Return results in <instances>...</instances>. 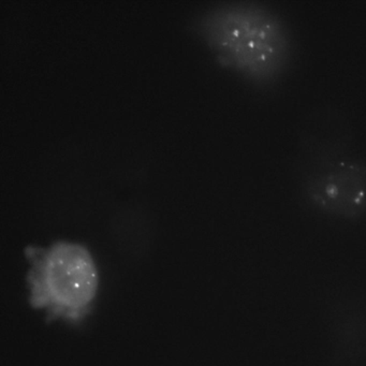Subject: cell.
<instances>
[{"instance_id":"obj_3","label":"cell","mask_w":366,"mask_h":366,"mask_svg":"<svg viewBox=\"0 0 366 366\" xmlns=\"http://www.w3.org/2000/svg\"><path fill=\"white\" fill-rule=\"evenodd\" d=\"M31 303L52 318L79 321L97 295L98 272L91 252L80 244L56 242L49 247L29 246Z\"/></svg>"},{"instance_id":"obj_1","label":"cell","mask_w":366,"mask_h":366,"mask_svg":"<svg viewBox=\"0 0 366 366\" xmlns=\"http://www.w3.org/2000/svg\"><path fill=\"white\" fill-rule=\"evenodd\" d=\"M194 29L222 67L254 86L280 82L295 54V39L287 19L256 0H224L194 19Z\"/></svg>"},{"instance_id":"obj_2","label":"cell","mask_w":366,"mask_h":366,"mask_svg":"<svg viewBox=\"0 0 366 366\" xmlns=\"http://www.w3.org/2000/svg\"><path fill=\"white\" fill-rule=\"evenodd\" d=\"M352 139L327 137L297 143V192L312 211L340 219L366 215V159L353 153Z\"/></svg>"}]
</instances>
